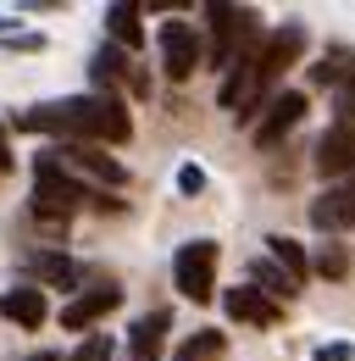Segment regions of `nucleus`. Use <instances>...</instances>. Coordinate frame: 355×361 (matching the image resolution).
Here are the masks:
<instances>
[{
    "mask_svg": "<svg viewBox=\"0 0 355 361\" xmlns=\"http://www.w3.org/2000/svg\"><path fill=\"white\" fill-rule=\"evenodd\" d=\"M206 17H211V45H206V61H211V73H228V61L244 50V39H256L261 28V17L250 11V6H222V0H211L206 6Z\"/></svg>",
    "mask_w": 355,
    "mask_h": 361,
    "instance_id": "3",
    "label": "nucleus"
},
{
    "mask_svg": "<svg viewBox=\"0 0 355 361\" xmlns=\"http://www.w3.org/2000/svg\"><path fill=\"white\" fill-rule=\"evenodd\" d=\"M6 50H44V34H6Z\"/></svg>",
    "mask_w": 355,
    "mask_h": 361,
    "instance_id": "26",
    "label": "nucleus"
},
{
    "mask_svg": "<svg viewBox=\"0 0 355 361\" xmlns=\"http://www.w3.org/2000/svg\"><path fill=\"white\" fill-rule=\"evenodd\" d=\"M311 167L322 173V178H350L355 173V134H339V128H328V134L316 139V150H311Z\"/></svg>",
    "mask_w": 355,
    "mask_h": 361,
    "instance_id": "12",
    "label": "nucleus"
},
{
    "mask_svg": "<svg viewBox=\"0 0 355 361\" xmlns=\"http://www.w3.org/2000/svg\"><path fill=\"white\" fill-rule=\"evenodd\" d=\"M173 283H178V295H183V300L206 306V300L217 295V239H189V245H178Z\"/></svg>",
    "mask_w": 355,
    "mask_h": 361,
    "instance_id": "4",
    "label": "nucleus"
},
{
    "mask_svg": "<svg viewBox=\"0 0 355 361\" xmlns=\"http://www.w3.org/2000/svg\"><path fill=\"white\" fill-rule=\"evenodd\" d=\"M250 289H261L266 300H278V295H283V300H294V295H300V289L272 267V262H250Z\"/></svg>",
    "mask_w": 355,
    "mask_h": 361,
    "instance_id": "20",
    "label": "nucleus"
},
{
    "mask_svg": "<svg viewBox=\"0 0 355 361\" xmlns=\"http://www.w3.org/2000/svg\"><path fill=\"white\" fill-rule=\"evenodd\" d=\"M0 173H11V145H6V128H0Z\"/></svg>",
    "mask_w": 355,
    "mask_h": 361,
    "instance_id": "28",
    "label": "nucleus"
},
{
    "mask_svg": "<svg viewBox=\"0 0 355 361\" xmlns=\"http://www.w3.org/2000/svg\"><path fill=\"white\" fill-rule=\"evenodd\" d=\"M94 195H100V189H89L84 178H73V173H61L56 161L34 156V195H28V212H34L39 223H67L84 200L94 206Z\"/></svg>",
    "mask_w": 355,
    "mask_h": 361,
    "instance_id": "2",
    "label": "nucleus"
},
{
    "mask_svg": "<svg viewBox=\"0 0 355 361\" xmlns=\"http://www.w3.org/2000/svg\"><path fill=\"white\" fill-rule=\"evenodd\" d=\"M222 306H228V317H233V322H256V328L283 322V306H278V300H266L261 289H250V283L228 289V295H222Z\"/></svg>",
    "mask_w": 355,
    "mask_h": 361,
    "instance_id": "13",
    "label": "nucleus"
},
{
    "mask_svg": "<svg viewBox=\"0 0 355 361\" xmlns=\"http://www.w3.org/2000/svg\"><path fill=\"white\" fill-rule=\"evenodd\" d=\"M117 306H123V289L106 278V283H94V289L73 295V300L61 306V328H73V334H78V328H89V322H100L106 312H117Z\"/></svg>",
    "mask_w": 355,
    "mask_h": 361,
    "instance_id": "11",
    "label": "nucleus"
},
{
    "mask_svg": "<svg viewBox=\"0 0 355 361\" xmlns=\"http://www.w3.org/2000/svg\"><path fill=\"white\" fill-rule=\"evenodd\" d=\"M178 189H183V195H200V189H206V173H200V167H178Z\"/></svg>",
    "mask_w": 355,
    "mask_h": 361,
    "instance_id": "25",
    "label": "nucleus"
},
{
    "mask_svg": "<svg viewBox=\"0 0 355 361\" xmlns=\"http://www.w3.org/2000/svg\"><path fill=\"white\" fill-rule=\"evenodd\" d=\"M300 50H306V28L300 23H283V28H272L256 39V84L272 94V84L300 61Z\"/></svg>",
    "mask_w": 355,
    "mask_h": 361,
    "instance_id": "7",
    "label": "nucleus"
},
{
    "mask_svg": "<svg viewBox=\"0 0 355 361\" xmlns=\"http://www.w3.org/2000/svg\"><path fill=\"white\" fill-rule=\"evenodd\" d=\"M311 84H322V90H344V84H355V50H344V45L322 50V61L311 67Z\"/></svg>",
    "mask_w": 355,
    "mask_h": 361,
    "instance_id": "18",
    "label": "nucleus"
},
{
    "mask_svg": "<svg viewBox=\"0 0 355 361\" xmlns=\"http://www.w3.org/2000/svg\"><path fill=\"white\" fill-rule=\"evenodd\" d=\"M311 361H355V345H344V339H333V345H316V356Z\"/></svg>",
    "mask_w": 355,
    "mask_h": 361,
    "instance_id": "24",
    "label": "nucleus"
},
{
    "mask_svg": "<svg viewBox=\"0 0 355 361\" xmlns=\"http://www.w3.org/2000/svg\"><path fill=\"white\" fill-rule=\"evenodd\" d=\"M156 45H161V73L173 78V84H189L194 73H200V61H206V39L194 34V23H161V34H156Z\"/></svg>",
    "mask_w": 355,
    "mask_h": 361,
    "instance_id": "6",
    "label": "nucleus"
},
{
    "mask_svg": "<svg viewBox=\"0 0 355 361\" xmlns=\"http://www.w3.org/2000/svg\"><path fill=\"white\" fill-rule=\"evenodd\" d=\"M139 17H144V11H139L133 0H117V6H106V34H111V45L123 50V56L144 45V23H139Z\"/></svg>",
    "mask_w": 355,
    "mask_h": 361,
    "instance_id": "17",
    "label": "nucleus"
},
{
    "mask_svg": "<svg viewBox=\"0 0 355 361\" xmlns=\"http://www.w3.org/2000/svg\"><path fill=\"white\" fill-rule=\"evenodd\" d=\"M311 267L322 272V278H350V250L344 245H316V262Z\"/></svg>",
    "mask_w": 355,
    "mask_h": 361,
    "instance_id": "22",
    "label": "nucleus"
},
{
    "mask_svg": "<svg viewBox=\"0 0 355 361\" xmlns=\"http://www.w3.org/2000/svg\"><path fill=\"white\" fill-rule=\"evenodd\" d=\"M333 128H339V134H355V84L333 90Z\"/></svg>",
    "mask_w": 355,
    "mask_h": 361,
    "instance_id": "23",
    "label": "nucleus"
},
{
    "mask_svg": "<svg viewBox=\"0 0 355 361\" xmlns=\"http://www.w3.org/2000/svg\"><path fill=\"white\" fill-rule=\"evenodd\" d=\"M266 250H272V267L283 272V278H289L294 289H300V283L311 278V267H306V250H300V245H294L289 233H266Z\"/></svg>",
    "mask_w": 355,
    "mask_h": 361,
    "instance_id": "19",
    "label": "nucleus"
},
{
    "mask_svg": "<svg viewBox=\"0 0 355 361\" xmlns=\"http://www.w3.org/2000/svg\"><path fill=\"white\" fill-rule=\"evenodd\" d=\"M6 34H11V17H0V39H6Z\"/></svg>",
    "mask_w": 355,
    "mask_h": 361,
    "instance_id": "30",
    "label": "nucleus"
},
{
    "mask_svg": "<svg viewBox=\"0 0 355 361\" xmlns=\"http://www.w3.org/2000/svg\"><path fill=\"white\" fill-rule=\"evenodd\" d=\"M89 78H94V94H117V84H128L139 100L150 94V73H139V67H133V61H128L117 45H100V50H94Z\"/></svg>",
    "mask_w": 355,
    "mask_h": 361,
    "instance_id": "8",
    "label": "nucleus"
},
{
    "mask_svg": "<svg viewBox=\"0 0 355 361\" xmlns=\"http://www.w3.org/2000/svg\"><path fill=\"white\" fill-rule=\"evenodd\" d=\"M300 117H306V94L300 90H272L266 94V117L256 123V145H261V150H278L283 134H289Z\"/></svg>",
    "mask_w": 355,
    "mask_h": 361,
    "instance_id": "10",
    "label": "nucleus"
},
{
    "mask_svg": "<svg viewBox=\"0 0 355 361\" xmlns=\"http://www.w3.org/2000/svg\"><path fill=\"white\" fill-rule=\"evenodd\" d=\"M311 228L316 233H350L355 228V173L344 183H328L311 200Z\"/></svg>",
    "mask_w": 355,
    "mask_h": 361,
    "instance_id": "9",
    "label": "nucleus"
},
{
    "mask_svg": "<svg viewBox=\"0 0 355 361\" xmlns=\"http://www.w3.org/2000/svg\"><path fill=\"white\" fill-rule=\"evenodd\" d=\"M34 361H61V356H56V350H39V356H34Z\"/></svg>",
    "mask_w": 355,
    "mask_h": 361,
    "instance_id": "29",
    "label": "nucleus"
},
{
    "mask_svg": "<svg viewBox=\"0 0 355 361\" xmlns=\"http://www.w3.org/2000/svg\"><path fill=\"white\" fill-rule=\"evenodd\" d=\"M28 278H39L50 289H78V262L73 256H61V250H28Z\"/></svg>",
    "mask_w": 355,
    "mask_h": 361,
    "instance_id": "15",
    "label": "nucleus"
},
{
    "mask_svg": "<svg viewBox=\"0 0 355 361\" xmlns=\"http://www.w3.org/2000/svg\"><path fill=\"white\" fill-rule=\"evenodd\" d=\"M17 128L28 134H56V145H128L133 117L123 106V94H67V100H44L17 111Z\"/></svg>",
    "mask_w": 355,
    "mask_h": 361,
    "instance_id": "1",
    "label": "nucleus"
},
{
    "mask_svg": "<svg viewBox=\"0 0 355 361\" xmlns=\"http://www.w3.org/2000/svg\"><path fill=\"white\" fill-rule=\"evenodd\" d=\"M222 350H228V339H222L217 328H200L194 339H183V345H178V361H217Z\"/></svg>",
    "mask_w": 355,
    "mask_h": 361,
    "instance_id": "21",
    "label": "nucleus"
},
{
    "mask_svg": "<svg viewBox=\"0 0 355 361\" xmlns=\"http://www.w3.org/2000/svg\"><path fill=\"white\" fill-rule=\"evenodd\" d=\"M61 361H111V350H106L100 339H89L84 350H73V356H61Z\"/></svg>",
    "mask_w": 355,
    "mask_h": 361,
    "instance_id": "27",
    "label": "nucleus"
},
{
    "mask_svg": "<svg viewBox=\"0 0 355 361\" xmlns=\"http://www.w3.org/2000/svg\"><path fill=\"white\" fill-rule=\"evenodd\" d=\"M173 328V312L167 306H156V312H144V317H133V328H128V356L133 361H156V350H161V334Z\"/></svg>",
    "mask_w": 355,
    "mask_h": 361,
    "instance_id": "14",
    "label": "nucleus"
},
{
    "mask_svg": "<svg viewBox=\"0 0 355 361\" xmlns=\"http://www.w3.org/2000/svg\"><path fill=\"white\" fill-rule=\"evenodd\" d=\"M0 317H11L17 328H44V317H50V306H44V289H34V283L6 289V295H0Z\"/></svg>",
    "mask_w": 355,
    "mask_h": 361,
    "instance_id": "16",
    "label": "nucleus"
},
{
    "mask_svg": "<svg viewBox=\"0 0 355 361\" xmlns=\"http://www.w3.org/2000/svg\"><path fill=\"white\" fill-rule=\"evenodd\" d=\"M39 156H44V161H56L61 173L84 178L89 189H94V183H111V189H123V183H128V167H123V161H111L100 145H44Z\"/></svg>",
    "mask_w": 355,
    "mask_h": 361,
    "instance_id": "5",
    "label": "nucleus"
}]
</instances>
